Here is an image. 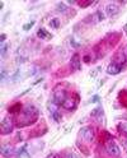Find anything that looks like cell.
<instances>
[{
	"label": "cell",
	"instance_id": "cell-2",
	"mask_svg": "<svg viewBox=\"0 0 127 158\" xmlns=\"http://www.w3.org/2000/svg\"><path fill=\"white\" fill-rule=\"evenodd\" d=\"M106 150L109 154H112V156H119L121 154V149H119V147L117 146L116 143H114L113 140H109V141H107V144H106Z\"/></svg>",
	"mask_w": 127,
	"mask_h": 158
},
{
	"label": "cell",
	"instance_id": "cell-13",
	"mask_svg": "<svg viewBox=\"0 0 127 158\" xmlns=\"http://www.w3.org/2000/svg\"><path fill=\"white\" fill-rule=\"evenodd\" d=\"M102 115H103V110L102 108H95L91 111V116H93V117H99L100 119Z\"/></svg>",
	"mask_w": 127,
	"mask_h": 158
},
{
	"label": "cell",
	"instance_id": "cell-21",
	"mask_svg": "<svg viewBox=\"0 0 127 158\" xmlns=\"http://www.w3.org/2000/svg\"><path fill=\"white\" fill-rule=\"evenodd\" d=\"M66 158H78V157H76V154H75V153H72V152H71V153H69L68 156H66Z\"/></svg>",
	"mask_w": 127,
	"mask_h": 158
},
{
	"label": "cell",
	"instance_id": "cell-17",
	"mask_svg": "<svg viewBox=\"0 0 127 158\" xmlns=\"http://www.w3.org/2000/svg\"><path fill=\"white\" fill-rule=\"evenodd\" d=\"M121 130L123 131L126 135H127V122H122V124H119V126H118Z\"/></svg>",
	"mask_w": 127,
	"mask_h": 158
},
{
	"label": "cell",
	"instance_id": "cell-24",
	"mask_svg": "<svg viewBox=\"0 0 127 158\" xmlns=\"http://www.w3.org/2000/svg\"><path fill=\"white\" fill-rule=\"evenodd\" d=\"M123 30H125V32H126V33H127V24L125 26V27H123Z\"/></svg>",
	"mask_w": 127,
	"mask_h": 158
},
{
	"label": "cell",
	"instance_id": "cell-11",
	"mask_svg": "<svg viewBox=\"0 0 127 158\" xmlns=\"http://www.w3.org/2000/svg\"><path fill=\"white\" fill-rule=\"evenodd\" d=\"M37 36L40 37V38H42V40H46V38H50L51 37V34L46 30L41 28V30H38V32H37Z\"/></svg>",
	"mask_w": 127,
	"mask_h": 158
},
{
	"label": "cell",
	"instance_id": "cell-1",
	"mask_svg": "<svg viewBox=\"0 0 127 158\" xmlns=\"http://www.w3.org/2000/svg\"><path fill=\"white\" fill-rule=\"evenodd\" d=\"M80 137L84 139L85 141H88V143H91V141L94 140L95 138V133L93 130V128L90 126H84L80 129Z\"/></svg>",
	"mask_w": 127,
	"mask_h": 158
},
{
	"label": "cell",
	"instance_id": "cell-14",
	"mask_svg": "<svg viewBox=\"0 0 127 158\" xmlns=\"http://www.w3.org/2000/svg\"><path fill=\"white\" fill-rule=\"evenodd\" d=\"M50 26L52 28H59V26H60V21L57 18H53V19H51V22H50Z\"/></svg>",
	"mask_w": 127,
	"mask_h": 158
},
{
	"label": "cell",
	"instance_id": "cell-6",
	"mask_svg": "<svg viewBox=\"0 0 127 158\" xmlns=\"http://www.w3.org/2000/svg\"><path fill=\"white\" fill-rule=\"evenodd\" d=\"M121 70H122V69H121V66L118 65V64H116V63L111 64V65L107 68V73L109 74V75H117Z\"/></svg>",
	"mask_w": 127,
	"mask_h": 158
},
{
	"label": "cell",
	"instance_id": "cell-18",
	"mask_svg": "<svg viewBox=\"0 0 127 158\" xmlns=\"http://www.w3.org/2000/svg\"><path fill=\"white\" fill-rule=\"evenodd\" d=\"M33 26H34V22H31V23H27V24H24V26H23V30H24V31H28V30H29V28L33 27Z\"/></svg>",
	"mask_w": 127,
	"mask_h": 158
},
{
	"label": "cell",
	"instance_id": "cell-23",
	"mask_svg": "<svg viewBox=\"0 0 127 158\" xmlns=\"http://www.w3.org/2000/svg\"><path fill=\"white\" fill-rule=\"evenodd\" d=\"M0 41H1V43H4V41H5V34H1V37H0Z\"/></svg>",
	"mask_w": 127,
	"mask_h": 158
},
{
	"label": "cell",
	"instance_id": "cell-5",
	"mask_svg": "<svg viewBox=\"0 0 127 158\" xmlns=\"http://www.w3.org/2000/svg\"><path fill=\"white\" fill-rule=\"evenodd\" d=\"M13 130V122L9 117H5L1 121V133L3 134H9Z\"/></svg>",
	"mask_w": 127,
	"mask_h": 158
},
{
	"label": "cell",
	"instance_id": "cell-9",
	"mask_svg": "<svg viewBox=\"0 0 127 158\" xmlns=\"http://www.w3.org/2000/svg\"><path fill=\"white\" fill-rule=\"evenodd\" d=\"M23 115L27 116V117H32V116H36L37 115V110L33 107V106H27L23 110Z\"/></svg>",
	"mask_w": 127,
	"mask_h": 158
},
{
	"label": "cell",
	"instance_id": "cell-10",
	"mask_svg": "<svg viewBox=\"0 0 127 158\" xmlns=\"http://www.w3.org/2000/svg\"><path fill=\"white\" fill-rule=\"evenodd\" d=\"M13 147L10 146H1V148H0V152H1V154L4 157H9V156H12L13 154Z\"/></svg>",
	"mask_w": 127,
	"mask_h": 158
},
{
	"label": "cell",
	"instance_id": "cell-7",
	"mask_svg": "<svg viewBox=\"0 0 127 158\" xmlns=\"http://www.w3.org/2000/svg\"><path fill=\"white\" fill-rule=\"evenodd\" d=\"M71 68L74 70H80L81 69V63H80V57H79L78 54H75L74 56L71 57Z\"/></svg>",
	"mask_w": 127,
	"mask_h": 158
},
{
	"label": "cell",
	"instance_id": "cell-4",
	"mask_svg": "<svg viewBox=\"0 0 127 158\" xmlns=\"http://www.w3.org/2000/svg\"><path fill=\"white\" fill-rule=\"evenodd\" d=\"M106 15H108V17H113V15L118 14L119 12V6L117 4H114V3H109V4L106 5Z\"/></svg>",
	"mask_w": 127,
	"mask_h": 158
},
{
	"label": "cell",
	"instance_id": "cell-12",
	"mask_svg": "<svg viewBox=\"0 0 127 158\" xmlns=\"http://www.w3.org/2000/svg\"><path fill=\"white\" fill-rule=\"evenodd\" d=\"M64 107H65L66 110H71V108H74L75 107V102L72 101V99H66L65 102H64Z\"/></svg>",
	"mask_w": 127,
	"mask_h": 158
},
{
	"label": "cell",
	"instance_id": "cell-3",
	"mask_svg": "<svg viewBox=\"0 0 127 158\" xmlns=\"http://www.w3.org/2000/svg\"><path fill=\"white\" fill-rule=\"evenodd\" d=\"M55 103L59 106V105H64V102L66 101V92L62 91V89H57L53 93V99H52Z\"/></svg>",
	"mask_w": 127,
	"mask_h": 158
},
{
	"label": "cell",
	"instance_id": "cell-15",
	"mask_svg": "<svg viewBox=\"0 0 127 158\" xmlns=\"http://www.w3.org/2000/svg\"><path fill=\"white\" fill-rule=\"evenodd\" d=\"M56 8H57V12H61V13H65L66 12V5L64 4V3H59V4L56 5Z\"/></svg>",
	"mask_w": 127,
	"mask_h": 158
},
{
	"label": "cell",
	"instance_id": "cell-20",
	"mask_svg": "<svg viewBox=\"0 0 127 158\" xmlns=\"http://www.w3.org/2000/svg\"><path fill=\"white\" fill-rule=\"evenodd\" d=\"M98 101H99V97H98V96H94V97L90 98V102H93V103H95V102H98Z\"/></svg>",
	"mask_w": 127,
	"mask_h": 158
},
{
	"label": "cell",
	"instance_id": "cell-19",
	"mask_svg": "<svg viewBox=\"0 0 127 158\" xmlns=\"http://www.w3.org/2000/svg\"><path fill=\"white\" fill-rule=\"evenodd\" d=\"M46 158H60V156L57 153H50L48 156H47Z\"/></svg>",
	"mask_w": 127,
	"mask_h": 158
},
{
	"label": "cell",
	"instance_id": "cell-22",
	"mask_svg": "<svg viewBox=\"0 0 127 158\" xmlns=\"http://www.w3.org/2000/svg\"><path fill=\"white\" fill-rule=\"evenodd\" d=\"M5 75H6V72L4 69L1 70V77H0V78H1V80H4V78H5Z\"/></svg>",
	"mask_w": 127,
	"mask_h": 158
},
{
	"label": "cell",
	"instance_id": "cell-8",
	"mask_svg": "<svg viewBox=\"0 0 127 158\" xmlns=\"http://www.w3.org/2000/svg\"><path fill=\"white\" fill-rule=\"evenodd\" d=\"M91 19L95 22V23H98V22H102L106 19V13L102 12V10H97L94 13L93 15H91Z\"/></svg>",
	"mask_w": 127,
	"mask_h": 158
},
{
	"label": "cell",
	"instance_id": "cell-16",
	"mask_svg": "<svg viewBox=\"0 0 127 158\" xmlns=\"http://www.w3.org/2000/svg\"><path fill=\"white\" fill-rule=\"evenodd\" d=\"M6 49H8V46H6V43H1V46H0V54H1V56H4L6 54Z\"/></svg>",
	"mask_w": 127,
	"mask_h": 158
}]
</instances>
